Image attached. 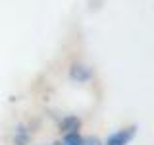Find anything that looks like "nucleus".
I'll list each match as a JSON object with an SVG mask.
<instances>
[{
    "mask_svg": "<svg viewBox=\"0 0 154 145\" xmlns=\"http://www.w3.org/2000/svg\"><path fill=\"white\" fill-rule=\"evenodd\" d=\"M54 145H62V143H54Z\"/></svg>",
    "mask_w": 154,
    "mask_h": 145,
    "instance_id": "7",
    "label": "nucleus"
},
{
    "mask_svg": "<svg viewBox=\"0 0 154 145\" xmlns=\"http://www.w3.org/2000/svg\"><path fill=\"white\" fill-rule=\"evenodd\" d=\"M135 135V128H125V130H119V132L112 134L108 139H106V145H127L129 141L133 139Z\"/></svg>",
    "mask_w": 154,
    "mask_h": 145,
    "instance_id": "1",
    "label": "nucleus"
},
{
    "mask_svg": "<svg viewBox=\"0 0 154 145\" xmlns=\"http://www.w3.org/2000/svg\"><path fill=\"white\" fill-rule=\"evenodd\" d=\"M29 141V130L25 126H19L16 130V134H14V143L16 145H27Z\"/></svg>",
    "mask_w": 154,
    "mask_h": 145,
    "instance_id": "3",
    "label": "nucleus"
},
{
    "mask_svg": "<svg viewBox=\"0 0 154 145\" xmlns=\"http://www.w3.org/2000/svg\"><path fill=\"white\" fill-rule=\"evenodd\" d=\"M91 76H93V72H91L89 66H83V64H73V66H71V77H73V79L87 81Z\"/></svg>",
    "mask_w": 154,
    "mask_h": 145,
    "instance_id": "2",
    "label": "nucleus"
},
{
    "mask_svg": "<svg viewBox=\"0 0 154 145\" xmlns=\"http://www.w3.org/2000/svg\"><path fill=\"white\" fill-rule=\"evenodd\" d=\"M64 145H85V139L77 132H67L64 137Z\"/></svg>",
    "mask_w": 154,
    "mask_h": 145,
    "instance_id": "5",
    "label": "nucleus"
},
{
    "mask_svg": "<svg viewBox=\"0 0 154 145\" xmlns=\"http://www.w3.org/2000/svg\"><path fill=\"white\" fill-rule=\"evenodd\" d=\"M85 145H100V141H98V139H85Z\"/></svg>",
    "mask_w": 154,
    "mask_h": 145,
    "instance_id": "6",
    "label": "nucleus"
},
{
    "mask_svg": "<svg viewBox=\"0 0 154 145\" xmlns=\"http://www.w3.org/2000/svg\"><path fill=\"white\" fill-rule=\"evenodd\" d=\"M77 128H79V118H75V116H67L62 120V130H66V132H77Z\"/></svg>",
    "mask_w": 154,
    "mask_h": 145,
    "instance_id": "4",
    "label": "nucleus"
}]
</instances>
